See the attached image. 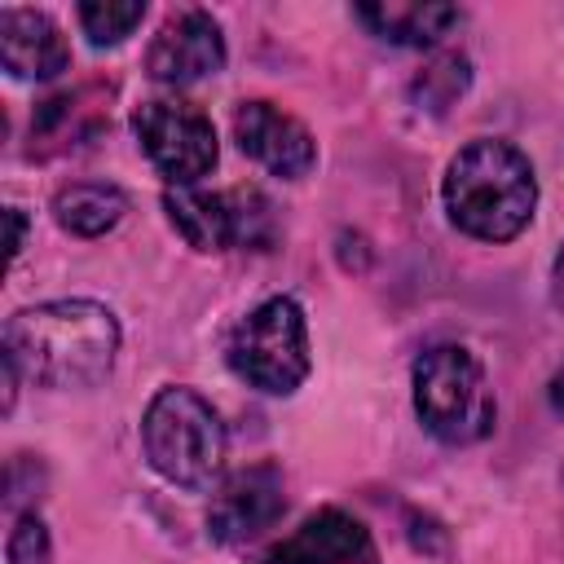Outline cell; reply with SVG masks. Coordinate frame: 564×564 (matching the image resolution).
<instances>
[{
  "mask_svg": "<svg viewBox=\"0 0 564 564\" xmlns=\"http://www.w3.org/2000/svg\"><path fill=\"white\" fill-rule=\"evenodd\" d=\"M282 511H286L282 471L273 463H251L216 489V498L207 507V533L216 542L234 546V542H247V538L264 533Z\"/></svg>",
  "mask_w": 564,
  "mask_h": 564,
  "instance_id": "9",
  "label": "cell"
},
{
  "mask_svg": "<svg viewBox=\"0 0 564 564\" xmlns=\"http://www.w3.org/2000/svg\"><path fill=\"white\" fill-rule=\"evenodd\" d=\"M172 229L194 247V251H225L234 247V212L229 194H207L198 185H172L163 194Z\"/></svg>",
  "mask_w": 564,
  "mask_h": 564,
  "instance_id": "13",
  "label": "cell"
},
{
  "mask_svg": "<svg viewBox=\"0 0 564 564\" xmlns=\"http://www.w3.org/2000/svg\"><path fill=\"white\" fill-rule=\"evenodd\" d=\"M441 198L454 229H463L467 238L511 242L538 212V176L511 141L476 137L449 159Z\"/></svg>",
  "mask_w": 564,
  "mask_h": 564,
  "instance_id": "2",
  "label": "cell"
},
{
  "mask_svg": "<svg viewBox=\"0 0 564 564\" xmlns=\"http://www.w3.org/2000/svg\"><path fill=\"white\" fill-rule=\"evenodd\" d=\"M132 132L145 150V159L172 181V185H198L216 167V128L212 119L181 101V97H150L132 110Z\"/></svg>",
  "mask_w": 564,
  "mask_h": 564,
  "instance_id": "6",
  "label": "cell"
},
{
  "mask_svg": "<svg viewBox=\"0 0 564 564\" xmlns=\"http://www.w3.org/2000/svg\"><path fill=\"white\" fill-rule=\"evenodd\" d=\"M229 370L269 397H291L308 379V322L291 295H273L256 304L229 335Z\"/></svg>",
  "mask_w": 564,
  "mask_h": 564,
  "instance_id": "5",
  "label": "cell"
},
{
  "mask_svg": "<svg viewBox=\"0 0 564 564\" xmlns=\"http://www.w3.org/2000/svg\"><path fill=\"white\" fill-rule=\"evenodd\" d=\"M128 212V194L110 181H75L53 194V220L75 238L110 234Z\"/></svg>",
  "mask_w": 564,
  "mask_h": 564,
  "instance_id": "14",
  "label": "cell"
},
{
  "mask_svg": "<svg viewBox=\"0 0 564 564\" xmlns=\"http://www.w3.org/2000/svg\"><path fill=\"white\" fill-rule=\"evenodd\" d=\"M0 62L13 79H57L70 66V44L48 13L0 9Z\"/></svg>",
  "mask_w": 564,
  "mask_h": 564,
  "instance_id": "11",
  "label": "cell"
},
{
  "mask_svg": "<svg viewBox=\"0 0 564 564\" xmlns=\"http://www.w3.org/2000/svg\"><path fill=\"white\" fill-rule=\"evenodd\" d=\"M414 414L441 445H471L494 432V392L485 366L463 344H432L414 357Z\"/></svg>",
  "mask_w": 564,
  "mask_h": 564,
  "instance_id": "4",
  "label": "cell"
},
{
  "mask_svg": "<svg viewBox=\"0 0 564 564\" xmlns=\"http://www.w3.org/2000/svg\"><path fill=\"white\" fill-rule=\"evenodd\" d=\"M546 401H551V410L564 419V361H560V370L551 375V388H546Z\"/></svg>",
  "mask_w": 564,
  "mask_h": 564,
  "instance_id": "20",
  "label": "cell"
},
{
  "mask_svg": "<svg viewBox=\"0 0 564 564\" xmlns=\"http://www.w3.org/2000/svg\"><path fill=\"white\" fill-rule=\"evenodd\" d=\"M551 300H555V308L564 313V247H560V256H555V264H551Z\"/></svg>",
  "mask_w": 564,
  "mask_h": 564,
  "instance_id": "19",
  "label": "cell"
},
{
  "mask_svg": "<svg viewBox=\"0 0 564 564\" xmlns=\"http://www.w3.org/2000/svg\"><path fill=\"white\" fill-rule=\"evenodd\" d=\"M352 13L370 35L388 44H410V48L436 44L463 22V9L441 0H375V4H357Z\"/></svg>",
  "mask_w": 564,
  "mask_h": 564,
  "instance_id": "12",
  "label": "cell"
},
{
  "mask_svg": "<svg viewBox=\"0 0 564 564\" xmlns=\"http://www.w3.org/2000/svg\"><path fill=\"white\" fill-rule=\"evenodd\" d=\"M145 70L159 84H167V88H185V84H198V79L225 70V35H220V22L207 9H181V13H172L159 26V35L150 40Z\"/></svg>",
  "mask_w": 564,
  "mask_h": 564,
  "instance_id": "7",
  "label": "cell"
},
{
  "mask_svg": "<svg viewBox=\"0 0 564 564\" xmlns=\"http://www.w3.org/2000/svg\"><path fill=\"white\" fill-rule=\"evenodd\" d=\"M471 84V66L463 53H441L432 66H423V75L410 84L419 110H445L449 101H458Z\"/></svg>",
  "mask_w": 564,
  "mask_h": 564,
  "instance_id": "16",
  "label": "cell"
},
{
  "mask_svg": "<svg viewBox=\"0 0 564 564\" xmlns=\"http://www.w3.org/2000/svg\"><path fill=\"white\" fill-rule=\"evenodd\" d=\"M145 18L141 0H84L79 4V26L93 48H115L123 44Z\"/></svg>",
  "mask_w": 564,
  "mask_h": 564,
  "instance_id": "15",
  "label": "cell"
},
{
  "mask_svg": "<svg viewBox=\"0 0 564 564\" xmlns=\"http://www.w3.org/2000/svg\"><path fill=\"white\" fill-rule=\"evenodd\" d=\"M9 564H48L53 560V542H48V529L35 511H22L13 533H9V546H4Z\"/></svg>",
  "mask_w": 564,
  "mask_h": 564,
  "instance_id": "17",
  "label": "cell"
},
{
  "mask_svg": "<svg viewBox=\"0 0 564 564\" xmlns=\"http://www.w3.org/2000/svg\"><path fill=\"white\" fill-rule=\"evenodd\" d=\"M370 555L366 524L339 507H322L291 538H282L264 564H370Z\"/></svg>",
  "mask_w": 564,
  "mask_h": 564,
  "instance_id": "10",
  "label": "cell"
},
{
  "mask_svg": "<svg viewBox=\"0 0 564 564\" xmlns=\"http://www.w3.org/2000/svg\"><path fill=\"white\" fill-rule=\"evenodd\" d=\"M150 467L181 489H207L225 467V423L194 388H159L141 419Z\"/></svg>",
  "mask_w": 564,
  "mask_h": 564,
  "instance_id": "3",
  "label": "cell"
},
{
  "mask_svg": "<svg viewBox=\"0 0 564 564\" xmlns=\"http://www.w3.org/2000/svg\"><path fill=\"white\" fill-rule=\"evenodd\" d=\"M234 141L247 159H256L264 172L282 181H300L317 163L313 132L273 101H242L234 110Z\"/></svg>",
  "mask_w": 564,
  "mask_h": 564,
  "instance_id": "8",
  "label": "cell"
},
{
  "mask_svg": "<svg viewBox=\"0 0 564 564\" xmlns=\"http://www.w3.org/2000/svg\"><path fill=\"white\" fill-rule=\"evenodd\" d=\"M22 238H26V216L18 207H9V256L22 251Z\"/></svg>",
  "mask_w": 564,
  "mask_h": 564,
  "instance_id": "18",
  "label": "cell"
},
{
  "mask_svg": "<svg viewBox=\"0 0 564 564\" xmlns=\"http://www.w3.org/2000/svg\"><path fill=\"white\" fill-rule=\"evenodd\" d=\"M119 322L97 300H48L4 322V357L40 388H93L110 375Z\"/></svg>",
  "mask_w": 564,
  "mask_h": 564,
  "instance_id": "1",
  "label": "cell"
}]
</instances>
